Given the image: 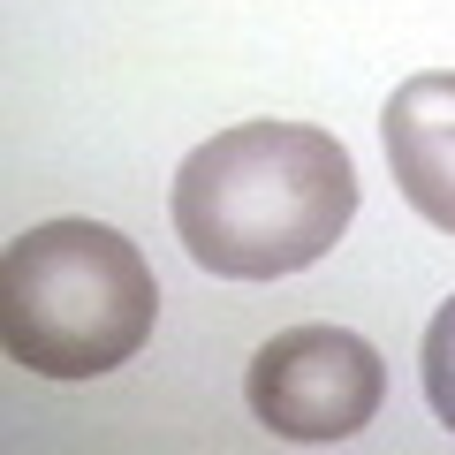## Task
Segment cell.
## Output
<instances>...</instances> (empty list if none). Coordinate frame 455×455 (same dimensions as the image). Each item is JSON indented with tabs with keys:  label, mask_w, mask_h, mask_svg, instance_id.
<instances>
[{
	"label": "cell",
	"mask_w": 455,
	"mask_h": 455,
	"mask_svg": "<svg viewBox=\"0 0 455 455\" xmlns=\"http://www.w3.org/2000/svg\"><path fill=\"white\" fill-rule=\"evenodd\" d=\"M175 235L220 281L319 266L357 220V167L311 122H235L175 167Z\"/></svg>",
	"instance_id": "obj_1"
},
{
	"label": "cell",
	"mask_w": 455,
	"mask_h": 455,
	"mask_svg": "<svg viewBox=\"0 0 455 455\" xmlns=\"http://www.w3.org/2000/svg\"><path fill=\"white\" fill-rule=\"evenodd\" d=\"M160 289L107 220H38L0 266V341L38 379H99L152 341Z\"/></svg>",
	"instance_id": "obj_2"
},
{
	"label": "cell",
	"mask_w": 455,
	"mask_h": 455,
	"mask_svg": "<svg viewBox=\"0 0 455 455\" xmlns=\"http://www.w3.org/2000/svg\"><path fill=\"white\" fill-rule=\"evenodd\" d=\"M251 418L274 440L296 448H334V440L364 433L387 403V364L364 334L349 326H281L251 357Z\"/></svg>",
	"instance_id": "obj_3"
},
{
	"label": "cell",
	"mask_w": 455,
	"mask_h": 455,
	"mask_svg": "<svg viewBox=\"0 0 455 455\" xmlns=\"http://www.w3.org/2000/svg\"><path fill=\"white\" fill-rule=\"evenodd\" d=\"M379 137H387V167L403 197L440 235H455V68H425L395 84V99L379 107Z\"/></svg>",
	"instance_id": "obj_4"
},
{
	"label": "cell",
	"mask_w": 455,
	"mask_h": 455,
	"mask_svg": "<svg viewBox=\"0 0 455 455\" xmlns=\"http://www.w3.org/2000/svg\"><path fill=\"white\" fill-rule=\"evenodd\" d=\"M418 379H425V403L433 418L455 433V296L425 319V341H418Z\"/></svg>",
	"instance_id": "obj_5"
}]
</instances>
